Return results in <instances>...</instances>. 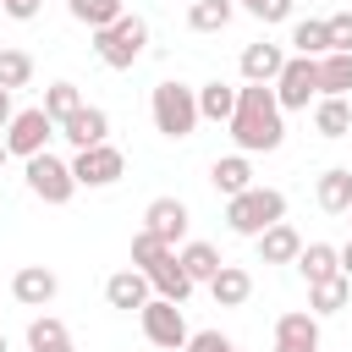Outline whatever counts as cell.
I'll return each instance as SVG.
<instances>
[{"label":"cell","mask_w":352,"mask_h":352,"mask_svg":"<svg viewBox=\"0 0 352 352\" xmlns=\"http://www.w3.org/2000/svg\"><path fill=\"white\" fill-rule=\"evenodd\" d=\"M165 253H170V248H165L154 231H138V236H132V270H143V275H148V270H154Z\"/></svg>","instance_id":"33"},{"label":"cell","mask_w":352,"mask_h":352,"mask_svg":"<svg viewBox=\"0 0 352 352\" xmlns=\"http://www.w3.org/2000/svg\"><path fill=\"white\" fill-rule=\"evenodd\" d=\"M38 6H44V0H0V11H6V16H16V22H33V16H38Z\"/></svg>","instance_id":"37"},{"label":"cell","mask_w":352,"mask_h":352,"mask_svg":"<svg viewBox=\"0 0 352 352\" xmlns=\"http://www.w3.org/2000/svg\"><path fill=\"white\" fill-rule=\"evenodd\" d=\"M72 176H77V187H116V182L126 176V154L110 148V143L77 148V154H72Z\"/></svg>","instance_id":"9"},{"label":"cell","mask_w":352,"mask_h":352,"mask_svg":"<svg viewBox=\"0 0 352 352\" xmlns=\"http://www.w3.org/2000/svg\"><path fill=\"white\" fill-rule=\"evenodd\" d=\"M336 258H341V275L352 280V242H346V248H336Z\"/></svg>","instance_id":"39"},{"label":"cell","mask_w":352,"mask_h":352,"mask_svg":"<svg viewBox=\"0 0 352 352\" xmlns=\"http://www.w3.org/2000/svg\"><path fill=\"white\" fill-rule=\"evenodd\" d=\"M187 220H192V214H187L182 198H154V204L143 209V231H154L165 248H176V242L187 236Z\"/></svg>","instance_id":"11"},{"label":"cell","mask_w":352,"mask_h":352,"mask_svg":"<svg viewBox=\"0 0 352 352\" xmlns=\"http://www.w3.org/2000/svg\"><path fill=\"white\" fill-rule=\"evenodd\" d=\"M154 352H160V346H154Z\"/></svg>","instance_id":"45"},{"label":"cell","mask_w":352,"mask_h":352,"mask_svg":"<svg viewBox=\"0 0 352 352\" xmlns=\"http://www.w3.org/2000/svg\"><path fill=\"white\" fill-rule=\"evenodd\" d=\"M55 292H60V280H55V270H44V264H22V270L11 275V297H16L22 308H44Z\"/></svg>","instance_id":"12"},{"label":"cell","mask_w":352,"mask_h":352,"mask_svg":"<svg viewBox=\"0 0 352 352\" xmlns=\"http://www.w3.org/2000/svg\"><path fill=\"white\" fill-rule=\"evenodd\" d=\"M253 242H258V258H264V264H292V258L302 253V236H297V226H286V220L264 226Z\"/></svg>","instance_id":"15"},{"label":"cell","mask_w":352,"mask_h":352,"mask_svg":"<svg viewBox=\"0 0 352 352\" xmlns=\"http://www.w3.org/2000/svg\"><path fill=\"white\" fill-rule=\"evenodd\" d=\"M187 6H192V0H187Z\"/></svg>","instance_id":"44"},{"label":"cell","mask_w":352,"mask_h":352,"mask_svg":"<svg viewBox=\"0 0 352 352\" xmlns=\"http://www.w3.org/2000/svg\"><path fill=\"white\" fill-rule=\"evenodd\" d=\"M11 116H16V104H11V88H0V132L11 126Z\"/></svg>","instance_id":"38"},{"label":"cell","mask_w":352,"mask_h":352,"mask_svg":"<svg viewBox=\"0 0 352 352\" xmlns=\"http://www.w3.org/2000/svg\"><path fill=\"white\" fill-rule=\"evenodd\" d=\"M308 99H319V66H314V55H286V66L275 77V104L308 110Z\"/></svg>","instance_id":"7"},{"label":"cell","mask_w":352,"mask_h":352,"mask_svg":"<svg viewBox=\"0 0 352 352\" xmlns=\"http://www.w3.org/2000/svg\"><path fill=\"white\" fill-rule=\"evenodd\" d=\"M280 66H286V50L280 44H248L242 50V77L248 82H275Z\"/></svg>","instance_id":"19"},{"label":"cell","mask_w":352,"mask_h":352,"mask_svg":"<svg viewBox=\"0 0 352 352\" xmlns=\"http://www.w3.org/2000/svg\"><path fill=\"white\" fill-rule=\"evenodd\" d=\"M0 352H11V346H6V330H0Z\"/></svg>","instance_id":"41"},{"label":"cell","mask_w":352,"mask_h":352,"mask_svg":"<svg viewBox=\"0 0 352 352\" xmlns=\"http://www.w3.org/2000/svg\"><path fill=\"white\" fill-rule=\"evenodd\" d=\"M28 192H33L38 204H72V192H77L72 160H60V154L38 148V154L28 160Z\"/></svg>","instance_id":"5"},{"label":"cell","mask_w":352,"mask_h":352,"mask_svg":"<svg viewBox=\"0 0 352 352\" xmlns=\"http://www.w3.org/2000/svg\"><path fill=\"white\" fill-rule=\"evenodd\" d=\"M275 220H286V192L280 187H242L236 198H226V226L236 231V236H258L264 226H275Z\"/></svg>","instance_id":"3"},{"label":"cell","mask_w":352,"mask_h":352,"mask_svg":"<svg viewBox=\"0 0 352 352\" xmlns=\"http://www.w3.org/2000/svg\"><path fill=\"white\" fill-rule=\"evenodd\" d=\"M66 11H72L82 28H110L126 6H121V0H66Z\"/></svg>","instance_id":"29"},{"label":"cell","mask_w":352,"mask_h":352,"mask_svg":"<svg viewBox=\"0 0 352 352\" xmlns=\"http://www.w3.org/2000/svg\"><path fill=\"white\" fill-rule=\"evenodd\" d=\"M72 336H66V324L55 319V314H38L33 324H28V346L33 352H55V346H66Z\"/></svg>","instance_id":"30"},{"label":"cell","mask_w":352,"mask_h":352,"mask_svg":"<svg viewBox=\"0 0 352 352\" xmlns=\"http://www.w3.org/2000/svg\"><path fill=\"white\" fill-rule=\"evenodd\" d=\"M138 319H143V336H148V346H160V352H182L187 346V319H182V302H170V297H148L143 308H138Z\"/></svg>","instance_id":"6"},{"label":"cell","mask_w":352,"mask_h":352,"mask_svg":"<svg viewBox=\"0 0 352 352\" xmlns=\"http://www.w3.org/2000/svg\"><path fill=\"white\" fill-rule=\"evenodd\" d=\"M77 104H82L77 82H50V88H44V116H50L55 126H60V121H66V116H72Z\"/></svg>","instance_id":"32"},{"label":"cell","mask_w":352,"mask_h":352,"mask_svg":"<svg viewBox=\"0 0 352 352\" xmlns=\"http://www.w3.org/2000/svg\"><path fill=\"white\" fill-rule=\"evenodd\" d=\"M231 16H236L231 0H192V6H187V28H192V33H220Z\"/></svg>","instance_id":"27"},{"label":"cell","mask_w":352,"mask_h":352,"mask_svg":"<svg viewBox=\"0 0 352 352\" xmlns=\"http://www.w3.org/2000/svg\"><path fill=\"white\" fill-rule=\"evenodd\" d=\"M182 352H242V346H236L231 336H220V330H192Z\"/></svg>","instance_id":"34"},{"label":"cell","mask_w":352,"mask_h":352,"mask_svg":"<svg viewBox=\"0 0 352 352\" xmlns=\"http://www.w3.org/2000/svg\"><path fill=\"white\" fill-rule=\"evenodd\" d=\"M0 138H6V154H16V160H33L38 148H50V138H55V121L44 116V104H28V110H16V116H11V126H6Z\"/></svg>","instance_id":"8"},{"label":"cell","mask_w":352,"mask_h":352,"mask_svg":"<svg viewBox=\"0 0 352 352\" xmlns=\"http://www.w3.org/2000/svg\"><path fill=\"white\" fill-rule=\"evenodd\" d=\"M292 55H330V28L319 22V16H308V22H292Z\"/></svg>","instance_id":"28"},{"label":"cell","mask_w":352,"mask_h":352,"mask_svg":"<svg viewBox=\"0 0 352 352\" xmlns=\"http://www.w3.org/2000/svg\"><path fill=\"white\" fill-rule=\"evenodd\" d=\"M148 297H154V286H148V275L132 270V264L116 270V275L104 280V302H110V308H126V314H132V308H143Z\"/></svg>","instance_id":"14"},{"label":"cell","mask_w":352,"mask_h":352,"mask_svg":"<svg viewBox=\"0 0 352 352\" xmlns=\"http://www.w3.org/2000/svg\"><path fill=\"white\" fill-rule=\"evenodd\" d=\"M314 198H319L324 214H346V204H352V170H346V165H330V170L319 176Z\"/></svg>","instance_id":"21"},{"label":"cell","mask_w":352,"mask_h":352,"mask_svg":"<svg viewBox=\"0 0 352 352\" xmlns=\"http://www.w3.org/2000/svg\"><path fill=\"white\" fill-rule=\"evenodd\" d=\"M231 110H236V88H231V82H220V77H214V82H204V88H198V121H220V126H226V121H231Z\"/></svg>","instance_id":"24"},{"label":"cell","mask_w":352,"mask_h":352,"mask_svg":"<svg viewBox=\"0 0 352 352\" xmlns=\"http://www.w3.org/2000/svg\"><path fill=\"white\" fill-rule=\"evenodd\" d=\"M148 116H154V132H165V138H192V126H198V88L154 82Z\"/></svg>","instance_id":"4"},{"label":"cell","mask_w":352,"mask_h":352,"mask_svg":"<svg viewBox=\"0 0 352 352\" xmlns=\"http://www.w3.org/2000/svg\"><path fill=\"white\" fill-rule=\"evenodd\" d=\"M6 160H11V154H6V138H0V165H6Z\"/></svg>","instance_id":"40"},{"label":"cell","mask_w":352,"mask_h":352,"mask_svg":"<svg viewBox=\"0 0 352 352\" xmlns=\"http://www.w3.org/2000/svg\"><path fill=\"white\" fill-rule=\"evenodd\" d=\"M346 220H352V204H346Z\"/></svg>","instance_id":"43"},{"label":"cell","mask_w":352,"mask_h":352,"mask_svg":"<svg viewBox=\"0 0 352 352\" xmlns=\"http://www.w3.org/2000/svg\"><path fill=\"white\" fill-rule=\"evenodd\" d=\"M55 352H72V341H66V346H55Z\"/></svg>","instance_id":"42"},{"label":"cell","mask_w":352,"mask_h":352,"mask_svg":"<svg viewBox=\"0 0 352 352\" xmlns=\"http://www.w3.org/2000/svg\"><path fill=\"white\" fill-rule=\"evenodd\" d=\"M314 66H319V94H341V99L352 94V50H330Z\"/></svg>","instance_id":"23"},{"label":"cell","mask_w":352,"mask_h":352,"mask_svg":"<svg viewBox=\"0 0 352 352\" xmlns=\"http://www.w3.org/2000/svg\"><path fill=\"white\" fill-rule=\"evenodd\" d=\"M275 352H319V314H280Z\"/></svg>","instance_id":"13"},{"label":"cell","mask_w":352,"mask_h":352,"mask_svg":"<svg viewBox=\"0 0 352 352\" xmlns=\"http://www.w3.org/2000/svg\"><path fill=\"white\" fill-rule=\"evenodd\" d=\"M292 264L302 270V280H308V286H314V280L341 275V258H336V248H330V242H302V253H297Z\"/></svg>","instance_id":"22"},{"label":"cell","mask_w":352,"mask_h":352,"mask_svg":"<svg viewBox=\"0 0 352 352\" xmlns=\"http://www.w3.org/2000/svg\"><path fill=\"white\" fill-rule=\"evenodd\" d=\"M143 50H148V22L132 16V11H121L110 28H94V55H99L110 72H132V66L143 60Z\"/></svg>","instance_id":"2"},{"label":"cell","mask_w":352,"mask_h":352,"mask_svg":"<svg viewBox=\"0 0 352 352\" xmlns=\"http://www.w3.org/2000/svg\"><path fill=\"white\" fill-rule=\"evenodd\" d=\"M346 297H352V280H346V275H330V280H314V286H308V308H314V314H341Z\"/></svg>","instance_id":"26"},{"label":"cell","mask_w":352,"mask_h":352,"mask_svg":"<svg viewBox=\"0 0 352 352\" xmlns=\"http://www.w3.org/2000/svg\"><path fill=\"white\" fill-rule=\"evenodd\" d=\"M324 28H330V50H352V11L324 16Z\"/></svg>","instance_id":"36"},{"label":"cell","mask_w":352,"mask_h":352,"mask_svg":"<svg viewBox=\"0 0 352 352\" xmlns=\"http://www.w3.org/2000/svg\"><path fill=\"white\" fill-rule=\"evenodd\" d=\"M242 6H248V11L258 16V22H286L297 0H242Z\"/></svg>","instance_id":"35"},{"label":"cell","mask_w":352,"mask_h":352,"mask_svg":"<svg viewBox=\"0 0 352 352\" xmlns=\"http://www.w3.org/2000/svg\"><path fill=\"white\" fill-rule=\"evenodd\" d=\"M33 82V55L28 50H0V88H28Z\"/></svg>","instance_id":"31"},{"label":"cell","mask_w":352,"mask_h":352,"mask_svg":"<svg viewBox=\"0 0 352 352\" xmlns=\"http://www.w3.org/2000/svg\"><path fill=\"white\" fill-rule=\"evenodd\" d=\"M209 182H214L220 198H236L242 187H253V160H248V154H226V160L209 165Z\"/></svg>","instance_id":"18"},{"label":"cell","mask_w":352,"mask_h":352,"mask_svg":"<svg viewBox=\"0 0 352 352\" xmlns=\"http://www.w3.org/2000/svg\"><path fill=\"white\" fill-rule=\"evenodd\" d=\"M209 297H214L220 308H242V302L253 297V275H248L242 264H220L214 280H209Z\"/></svg>","instance_id":"17"},{"label":"cell","mask_w":352,"mask_h":352,"mask_svg":"<svg viewBox=\"0 0 352 352\" xmlns=\"http://www.w3.org/2000/svg\"><path fill=\"white\" fill-rule=\"evenodd\" d=\"M286 110L275 104V88L270 82H248V88H236V110H231V143H236V154H275L280 143H286V121H280Z\"/></svg>","instance_id":"1"},{"label":"cell","mask_w":352,"mask_h":352,"mask_svg":"<svg viewBox=\"0 0 352 352\" xmlns=\"http://www.w3.org/2000/svg\"><path fill=\"white\" fill-rule=\"evenodd\" d=\"M176 258H182V270L192 275V286H209V280H214V270L226 264V258H220V248H209V242H187Z\"/></svg>","instance_id":"25"},{"label":"cell","mask_w":352,"mask_h":352,"mask_svg":"<svg viewBox=\"0 0 352 352\" xmlns=\"http://www.w3.org/2000/svg\"><path fill=\"white\" fill-rule=\"evenodd\" d=\"M55 132H60L72 148H94V143H104V138H110V116H104L99 104H77Z\"/></svg>","instance_id":"10"},{"label":"cell","mask_w":352,"mask_h":352,"mask_svg":"<svg viewBox=\"0 0 352 352\" xmlns=\"http://www.w3.org/2000/svg\"><path fill=\"white\" fill-rule=\"evenodd\" d=\"M148 286H154V297H170V302H187L192 297V275L182 270V258H176V248L148 270Z\"/></svg>","instance_id":"16"},{"label":"cell","mask_w":352,"mask_h":352,"mask_svg":"<svg viewBox=\"0 0 352 352\" xmlns=\"http://www.w3.org/2000/svg\"><path fill=\"white\" fill-rule=\"evenodd\" d=\"M314 132H319V138H346V132H352V104H346L341 94H319V104H314Z\"/></svg>","instance_id":"20"}]
</instances>
